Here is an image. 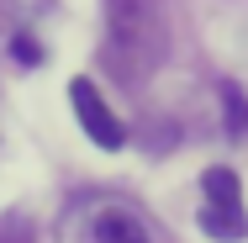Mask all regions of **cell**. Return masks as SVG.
I'll use <instances>...</instances> for the list:
<instances>
[{"mask_svg":"<svg viewBox=\"0 0 248 243\" xmlns=\"http://www.w3.org/2000/svg\"><path fill=\"white\" fill-rule=\"evenodd\" d=\"M169 27L158 0H106V69L122 85L148 80L164 64Z\"/></svg>","mask_w":248,"mask_h":243,"instance_id":"cell-1","label":"cell"},{"mask_svg":"<svg viewBox=\"0 0 248 243\" xmlns=\"http://www.w3.org/2000/svg\"><path fill=\"white\" fill-rule=\"evenodd\" d=\"M222 106H227V127H232L238 138H248V96L232 85V80L222 85Z\"/></svg>","mask_w":248,"mask_h":243,"instance_id":"cell-5","label":"cell"},{"mask_svg":"<svg viewBox=\"0 0 248 243\" xmlns=\"http://www.w3.org/2000/svg\"><path fill=\"white\" fill-rule=\"evenodd\" d=\"M0 243H43V238H37V227H32L27 211H5L0 217Z\"/></svg>","mask_w":248,"mask_h":243,"instance_id":"cell-6","label":"cell"},{"mask_svg":"<svg viewBox=\"0 0 248 243\" xmlns=\"http://www.w3.org/2000/svg\"><path fill=\"white\" fill-rule=\"evenodd\" d=\"M201 233L217 243H243L248 238V211H243V191H238V175L232 169H222V164H211L206 175H201Z\"/></svg>","mask_w":248,"mask_h":243,"instance_id":"cell-2","label":"cell"},{"mask_svg":"<svg viewBox=\"0 0 248 243\" xmlns=\"http://www.w3.org/2000/svg\"><path fill=\"white\" fill-rule=\"evenodd\" d=\"M16 58H21V64H37V43H32V37H16Z\"/></svg>","mask_w":248,"mask_h":243,"instance_id":"cell-7","label":"cell"},{"mask_svg":"<svg viewBox=\"0 0 248 243\" xmlns=\"http://www.w3.org/2000/svg\"><path fill=\"white\" fill-rule=\"evenodd\" d=\"M69 106H74L79 127H85L106 153H116V148L127 143V127H122V122H116V111L106 106V96L95 90V80H74V85H69Z\"/></svg>","mask_w":248,"mask_h":243,"instance_id":"cell-3","label":"cell"},{"mask_svg":"<svg viewBox=\"0 0 248 243\" xmlns=\"http://www.w3.org/2000/svg\"><path fill=\"white\" fill-rule=\"evenodd\" d=\"M90 243H153V238L127 206H106V211H95V222H90Z\"/></svg>","mask_w":248,"mask_h":243,"instance_id":"cell-4","label":"cell"}]
</instances>
